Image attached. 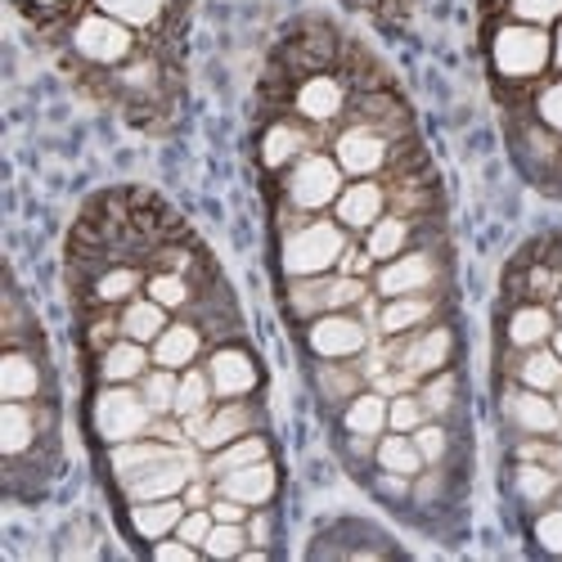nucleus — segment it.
I'll return each mask as SVG.
<instances>
[{
    "label": "nucleus",
    "mask_w": 562,
    "mask_h": 562,
    "mask_svg": "<svg viewBox=\"0 0 562 562\" xmlns=\"http://www.w3.org/2000/svg\"><path fill=\"white\" fill-rule=\"evenodd\" d=\"M491 64L504 81H531L553 64V41L536 23H504L491 41Z\"/></svg>",
    "instance_id": "obj_1"
},
{
    "label": "nucleus",
    "mask_w": 562,
    "mask_h": 562,
    "mask_svg": "<svg viewBox=\"0 0 562 562\" xmlns=\"http://www.w3.org/2000/svg\"><path fill=\"white\" fill-rule=\"evenodd\" d=\"M342 252H347L342 225H334V221H311V225L289 229L284 248H279V261H284V274H289V279H311V274H324L329 266H338Z\"/></svg>",
    "instance_id": "obj_2"
},
{
    "label": "nucleus",
    "mask_w": 562,
    "mask_h": 562,
    "mask_svg": "<svg viewBox=\"0 0 562 562\" xmlns=\"http://www.w3.org/2000/svg\"><path fill=\"white\" fill-rule=\"evenodd\" d=\"M90 424H95V437L117 446V441H135L145 437L149 424H154V409L149 401L131 392L126 383H109L100 396H95V409H90Z\"/></svg>",
    "instance_id": "obj_3"
},
{
    "label": "nucleus",
    "mask_w": 562,
    "mask_h": 562,
    "mask_svg": "<svg viewBox=\"0 0 562 562\" xmlns=\"http://www.w3.org/2000/svg\"><path fill=\"white\" fill-rule=\"evenodd\" d=\"M72 50L95 68H122L126 59H135V27L117 23L104 10H90L72 27Z\"/></svg>",
    "instance_id": "obj_4"
},
{
    "label": "nucleus",
    "mask_w": 562,
    "mask_h": 562,
    "mask_svg": "<svg viewBox=\"0 0 562 562\" xmlns=\"http://www.w3.org/2000/svg\"><path fill=\"white\" fill-rule=\"evenodd\" d=\"M342 176H347V171L338 167V158H329V154H302V158L293 162V171L284 176L289 207H297V212H319V207L338 203Z\"/></svg>",
    "instance_id": "obj_5"
},
{
    "label": "nucleus",
    "mask_w": 562,
    "mask_h": 562,
    "mask_svg": "<svg viewBox=\"0 0 562 562\" xmlns=\"http://www.w3.org/2000/svg\"><path fill=\"white\" fill-rule=\"evenodd\" d=\"M387 360L409 379H428V373H441L454 360V334L446 324H432L424 334H401V342L387 347Z\"/></svg>",
    "instance_id": "obj_6"
},
{
    "label": "nucleus",
    "mask_w": 562,
    "mask_h": 562,
    "mask_svg": "<svg viewBox=\"0 0 562 562\" xmlns=\"http://www.w3.org/2000/svg\"><path fill=\"white\" fill-rule=\"evenodd\" d=\"M306 347L315 360H351L369 347V334L364 324L347 311H324L306 324Z\"/></svg>",
    "instance_id": "obj_7"
},
{
    "label": "nucleus",
    "mask_w": 562,
    "mask_h": 562,
    "mask_svg": "<svg viewBox=\"0 0 562 562\" xmlns=\"http://www.w3.org/2000/svg\"><path fill=\"white\" fill-rule=\"evenodd\" d=\"M334 158H338V167L347 176L369 180V176H379L392 162V135H383L379 126H369V122H356V126H347L338 135Z\"/></svg>",
    "instance_id": "obj_8"
},
{
    "label": "nucleus",
    "mask_w": 562,
    "mask_h": 562,
    "mask_svg": "<svg viewBox=\"0 0 562 562\" xmlns=\"http://www.w3.org/2000/svg\"><path fill=\"white\" fill-rule=\"evenodd\" d=\"M207 379H212V392H216L221 401H244V396L257 392L261 369H257V360H252L248 347L221 342V347L207 356Z\"/></svg>",
    "instance_id": "obj_9"
},
{
    "label": "nucleus",
    "mask_w": 562,
    "mask_h": 562,
    "mask_svg": "<svg viewBox=\"0 0 562 562\" xmlns=\"http://www.w3.org/2000/svg\"><path fill=\"white\" fill-rule=\"evenodd\" d=\"M184 486H190V463L176 454L149 463V468H139V473H131L122 482V495L126 504H139V499H171V495H184Z\"/></svg>",
    "instance_id": "obj_10"
},
{
    "label": "nucleus",
    "mask_w": 562,
    "mask_h": 562,
    "mask_svg": "<svg viewBox=\"0 0 562 562\" xmlns=\"http://www.w3.org/2000/svg\"><path fill=\"white\" fill-rule=\"evenodd\" d=\"M347 109V86L329 72H311L302 86H297V95H293V113L324 126V122H334L338 113Z\"/></svg>",
    "instance_id": "obj_11"
},
{
    "label": "nucleus",
    "mask_w": 562,
    "mask_h": 562,
    "mask_svg": "<svg viewBox=\"0 0 562 562\" xmlns=\"http://www.w3.org/2000/svg\"><path fill=\"white\" fill-rule=\"evenodd\" d=\"M437 284V261L432 252H401L379 270V293L383 297H405V293H424Z\"/></svg>",
    "instance_id": "obj_12"
},
{
    "label": "nucleus",
    "mask_w": 562,
    "mask_h": 562,
    "mask_svg": "<svg viewBox=\"0 0 562 562\" xmlns=\"http://www.w3.org/2000/svg\"><path fill=\"white\" fill-rule=\"evenodd\" d=\"M504 414H508V424L518 432H527V437H553L558 424H562V414L553 409L549 392H531V387L508 392L504 396Z\"/></svg>",
    "instance_id": "obj_13"
},
{
    "label": "nucleus",
    "mask_w": 562,
    "mask_h": 562,
    "mask_svg": "<svg viewBox=\"0 0 562 562\" xmlns=\"http://www.w3.org/2000/svg\"><path fill=\"white\" fill-rule=\"evenodd\" d=\"M216 491L244 499L248 508H266L274 499V491H279V473H274L270 459H257V463H244V468H234V473L216 477Z\"/></svg>",
    "instance_id": "obj_14"
},
{
    "label": "nucleus",
    "mask_w": 562,
    "mask_h": 562,
    "mask_svg": "<svg viewBox=\"0 0 562 562\" xmlns=\"http://www.w3.org/2000/svg\"><path fill=\"white\" fill-rule=\"evenodd\" d=\"M334 212H338V225H347V229H369L379 216H387V194H383V184L356 180V184H347V190L338 194Z\"/></svg>",
    "instance_id": "obj_15"
},
{
    "label": "nucleus",
    "mask_w": 562,
    "mask_h": 562,
    "mask_svg": "<svg viewBox=\"0 0 562 562\" xmlns=\"http://www.w3.org/2000/svg\"><path fill=\"white\" fill-rule=\"evenodd\" d=\"M252 428H257V409L244 405V401H229V405H221V409L207 414V424H203V432H199V446L212 454V450H221V446H229V441L248 437Z\"/></svg>",
    "instance_id": "obj_16"
},
{
    "label": "nucleus",
    "mask_w": 562,
    "mask_h": 562,
    "mask_svg": "<svg viewBox=\"0 0 562 562\" xmlns=\"http://www.w3.org/2000/svg\"><path fill=\"white\" fill-rule=\"evenodd\" d=\"M184 499H139V504H131V531L145 540V544H154V540H162V536H171L176 527H180V518H184Z\"/></svg>",
    "instance_id": "obj_17"
},
{
    "label": "nucleus",
    "mask_w": 562,
    "mask_h": 562,
    "mask_svg": "<svg viewBox=\"0 0 562 562\" xmlns=\"http://www.w3.org/2000/svg\"><path fill=\"white\" fill-rule=\"evenodd\" d=\"M36 409H27L23 401H5V409H0V450L10 463H23L36 450Z\"/></svg>",
    "instance_id": "obj_18"
},
{
    "label": "nucleus",
    "mask_w": 562,
    "mask_h": 562,
    "mask_svg": "<svg viewBox=\"0 0 562 562\" xmlns=\"http://www.w3.org/2000/svg\"><path fill=\"white\" fill-rule=\"evenodd\" d=\"M432 315H437V302L424 293L387 297V306L379 311V329L387 338H401V334H414V329H424V324H432Z\"/></svg>",
    "instance_id": "obj_19"
},
{
    "label": "nucleus",
    "mask_w": 562,
    "mask_h": 562,
    "mask_svg": "<svg viewBox=\"0 0 562 562\" xmlns=\"http://www.w3.org/2000/svg\"><path fill=\"white\" fill-rule=\"evenodd\" d=\"M149 373V351L145 342H135V338H117L100 351V379L104 383H135V379H145Z\"/></svg>",
    "instance_id": "obj_20"
},
{
    "label": "nucleus",
    "mask_w": 562,
    "mask_h": 562,
    "mask_svg": "<svg viewBox=\"0 0 562 562\" xmlns=\"http://www.w3.org/2000/svg\"><path fill=\"white\" fill-rule=\"evenodd\" d=\"M203 351V329L199 324H167L162 338L154 342V364L162 369H190Z\"/></svg>",
    "instance_id": "obj_21"
},
{
    "label": "nucleus",
    "mask_w": 562,
    "mask_h": 562,
    "mask_svg": "<svg viewBox=\"0 0 562 562\" xmlns=\"http://www.w3.org/2000/svg\"><path fill=\"white\" fill-rule=\"evenodd\" d=\"M553 311L544 302H527L508 315V347H518V351H531V347H544L553 338Z\"/></svg>",
    "instance_id": "obj_22"
},
{
    "label": "nucleus",
    "mask_w": 562,
    "mask_h": 562,
    "mask_svg": "<svg viewBox=\"0 0 562 562\" xmlns=\"http://www.w3.org/2000/svg\"><path fill=\"white\" fill-rule=\"evenodd\" d=\"M558 486H562V473L549 463H536V459H518V473H513V495L531 508H544L558 499Z\"/></svg>",
    "instance_id": "obj_23"
},
{
    "label": "nucleus",
    "mask_w": 562,
    "mask_h": 562,
    "mask_svg": "<svg viewBox=\"0 0 562 562\" xmlns=\"http://www.w3.org/2000/svg\"><path fill=\"white\" fill-rule=\"evenodd\" d=\"M0 392H5V401H27L41 392V364L19 342H10L5 360H0Z\"/></svg>",
    "instance_id": "obj_24"
},
{
    "label": "nucleus",
    "mask_w": 562,
    "mask_h": 562,
    "mask_svg": "<svg viewBox=\"0 0 562 562\" xmlns=\"http://www.w3.org/2000/svg\"><path fill=\"white\" fill-rule=\"evenodd\" d=\"M342 432L356 437H383L387 432V396L383 392H360L342 405Z\"/></svg>",
    "instance_id": "obj_25"
},
{
    "label": "nucleus",
    "mask_w": 562,
    "mask_h": 562,
    "mask_svg": "<svg viewBox=\"0 0 562 562\" xmlns=\"http://www.w3.org/2000/svg\"><path fill=\"white\" fill-rule=\"evenodd\" d=\"M409 239H414V221L401 216V212H392V216H379V221L369 225L364 252H369L373 261H392V257H401V252L409 248Z\"/></svg>",
    "instance_id": "obj_26"
},
{
    "label": "nucleus",
    "mask_w": 562,
    "mask_h": 562,
    "mask_svg": "<svg viewBox=\"0 0 562 562\" xmlns=\"http://www.w3.org/2000/svg\"><path fill=\"white\" fill-rule=\"evenodd\" d=\"M315 387H319L324 405H347L351 396L364 392V373L351 369L347 360H319L315 364Z\"/></svg>",
    "instance_id": "obj_27"
},
{
    "label": "nucleus",
    "mask_w": 562,
    "mask_h": 562,
    "mask_svg": "<svg viewBox=\"0 0 562 562\" xmlns=\"http://www.w3.org/2000/svg\"><path fill=\"white\" fill-rule=\"evenodd\" d=\"M302 154H306V131H302L297 122H274V126L266 131V139H261V162H266L270 171L293 167Z\"/></svg>",
    "instance_id": "obj_28"
},
{
    "label": "nucleus",
    "mask_w": 562,
    "mask_h": 562,
    "mask_svg": "<svg viewBox=\"0 0 562 562\" xmlns=\"http://www.w3.org/2000/svg\"><path fill=\"white\" fill-rule=\"evenodd\" d=\"M167 454H176V446H167V441H117L113 450H109V468H113V477L117 482H126L131 473H139V468H149V463H158V459H167Z\"/></svg>",
    "instance_id": "obj_29"
},
{
    "label": "nucleus",
    "mask_w": 562,
    "mask_h": 562,
    "mask_svg": "<svg viewBox=\"0 0 562 562\" xmlns=\"http://www.w3.org/2000/svg\"><path fill=\"white\" fill-rule=\"evenodd\" d=\"M373 463L387 468V473H405V477H418V473L428 468V459L418 454V446H414V437H409V432H387V437H379Z\"/></svg>",
    "instance_id": "obj_30"
},
{
    "label": "nucleus",
    "mask_w": 562,
    "mask_h": 562,
    "mask_svg": "<svg viewBox=\"0 0 562 562\" xmlns=\"http://www.w3.org/2000/svg\"><path fill=\"white\" fill-rule=\"evenodd\" d=\"M162 329H167V306L162 302H154V297H145V302H126V311H122V334L126 338H135V342H158L162 338Z\"/></svg>",
    "instance_id": "obj_31"
},
{
    "label": "nucleus",
    "mask_w": 562,
    "mask_h": 562,
    "mask_svg": "<svg viewBox=\"0 0 562 562\" xmlns=\"http://www.w3.org/2000/svg\"><path fill=\"white\" fill-rule=\"evenodd\" d=\"M518 383L531 387V392H562V356L549 351V347H531V351L522 356Z\"/></svg>",
    "instance_id": "obj_32"
},
{
    "label": "nucleus",
    "mask_w": 562,
    "mask_h": 562,
    "mask_svg": "<svg viewBox=\"0 0 562 562\" xmlns=\"http://www.w3.org/2000/svg\"><path fill=\"white\" fill-rule=\"evenodd\" d=\"M257 459H270V441H266L261 432H248V437H239V441H229V446L212 450L207 473H212V477H225V473H234V468L257 463Z\"/></svg>",
    "instance_id": "obj_33"
},
{
    "label": "nucleus",
    "mask_w": 562,
    "mask_h": 562,
    "mask_svg": "<svg viewBox=\"0 0 562 562\" xmlns=\"http://www.w3.org/2000/svg\"><path fill=\"white\" fill-rule=\"evenodd\" d=\"M95 10L113 14L117 23L135 27V32H145V27H158L171 10V0H95Z\"/></svg>",
    "instance_id": "obj_34"
},
{
    "label": "nucleus",
    "mask_w": 562,
    "mask_h": 562,
    "mask_svg": "<svg viewBox=\"0 0 562 562\" xmlns=\"http://www.w3.org/2000/svg\"><path fill=\"white\" fill-rule=\"evenodd\" d=\"M418 401H424L428 418H441V424H450V418L459 414V373H450V369L428 373V383L418 387Z\"/></svg>",
    "instance_id": "obj_35"
},
{
    "label": "nucleus",
    "mask_w": 562,
    "mask_h": 562,
    "mask_svg": "<svg viewBox=\"0 0 562 562\" xmlns=\"http://www.w3.org/2000/svg\"><path fill=\"white\" fill-rule=\"evenodd\" d=\"M212 379H207V369L199 373V369H190L180 379V387H176V418H190V414H207V405H212Z\"/></svg>",
    "instance_id": "obj_36"
},
{
    "label": "nucleus",
    "mask_w": 562,
    "mask_h": 562,
    "mask_svg": "<svg viewBox=\"0 0 562 562\" xmlns=\"http://www.w3.org/2000/svg\"><path fill=\"white\" fill-rule=\"evenodd\" d=\"M135 289H139V270H135V266H109V270L95 279V306L126 302V297H135Z\"/></svg>",
    "instance_id": "obj_37"
},
{
    "label": "nucleus",
    "mask_w": 562,
    "mask_h": 562,
    "mask_svg": "<svg viewBox=\"0 0 562 562\" xmlns=\"http://www.w3.org/2000/svg\"><path fill=\"white\" fill-rule=\"evenodd\" d=\"M176 387H180V379H176L171 369H162V364L139 379V396L149 401L154 414H176Z\"/></svg>",
    "instance_id": "obj_38"
},
{
    "label": "nucleus",
    "mask_w": 562,
    "mask_h": 562,
    "mask_svg": "<svg viewBox=\"0 0 562 562\" xmlns=\"http://www.w3.org/2000/svg\"><path fill=\"white\" fill-rule=\"evenodd\" d=\"M409 437H414L418 454L428 459V468L450 459V446H454V437H450V424H441V418H428V424H418Z\"/></svg>",
    "instance_id": "obj_39"
},
{
    "label": "nucleus",
    "mask_w": 562,
    "mask_h": 562,
    "mask_svg": "<svg viewBox=\"0 0 562 562\" xmlns=\"http://www.w3.org/2000/svg\"><path fill=\"white\" fill-rule=\"evenodd\" d=\"M248 544L252 540H248V527L244 522H216L212 536H207V544H203V558H244Z\"/></svg>",
    "instance_id": "obj_40"
},
{
    "label": "nucleus",
    "mask_w": 562,
    "mask_h": 562,
    "mask_svg": "<svg viewBox=\"0 0 562 562\" xmlns=\"http://www.w3.org/2000/svg\"><path fill=\"white\" fill-rule=\"evenodd\" d=\"M149 297L162 302L167 311H180V306L194 302V289H190V279H184L180 270H162V274L149 279Z\"/></svg>",
    "instance_id": "obj_41"
},
{
    "label": "nucleus",
    "mask_w": 562,
    "mask_h": 562,
    "mask_svg": "<svg viewBox=\"0 0 562 562\" xmlns=\"http://www.w3.org/2000/svg\"><path fill=\"white\" fill-rule=\"evenodd\" d=\"M418 424H428V409L418 401V392H401L387 401V432H414Z\"/></svg>",
    "instance_id": "obj_42"
},
{
    "label": "nucleus",
    "mask_w": 562,
    "mask_h": 562,
    "mask_svg": "<svg viewBox=\"0 0 562 562\" xmlns=\"http://www.w3.org/2000/svg\"><path fill=\"white\" fill-rule=\"evenodd\" d=\"M531 536H536V549H540V553L562 558V504H553V508H540V513H536Z\"/></svg>",
    "instance_id": "obj_43"
},
{
    "label": "nucleus",
    "mask_w": 562,
    "mask_h": 562,
    "mask_svg": "<svg viewBox=\"0 0 562 562\" xmlns=\"http://www.w3.org/2000/svg\"><path fill=\"white\" fill-rule=\"evenodd\" d=\"M531 113L553 131V135H562V77L558 81H549V86H540L536 90V100H531Z\"/></svg>",
    "instance_id": "obj_44"
},
{
    "label": "nucleus",
    "mask_w": 562,
    "mask_h": 562,
    "mask_svg": "<svg viewBox=\"0 0 562 562\" xmlns=\"http://www.w3.org/2000/svg\"><path fill=\"white\" fill-rule=\"evenodd\" d=\"M508 14L518 19V23H536V27L562 23V0H513Z\"/></svg>",
    "instance_id": "obj_45"
},
{
    "label": "nucleus",
    "mask_w": 562,
    "mask_h": 562,
    "mask_svg": "<svg viewBox=\"0 0 562 562\" xmlns=\"http://www.w3.org/2000/svg\"><path fill=\"white\" fill-rule=\"evenodd\" d=\"M212 527H216L212 508H184V518H180L176 536H180V540H190L194 549H203V544H207V536H212Z\"/></svg>",
    "instance_id": "obj_46"
},
{
    "label": "nucleus",
    "mask_w": 562,
    "mask_h": 562,
    "mask_svg": "<svg viewBox=\"0 0 562 562\" xmlns=\"http://www.w3.org/2000/svg\"><path fill=\"white\" fill-rule=\"evenodd\" d=\"M527 293H531L536 302L558 297V293H562V266H531V274H527Z\"/></svg>",
    "instance_id": "obj_47"
},
{
    "label": "nucleus",
    "mask_w": 562,
    "mask_h": 562,
    "mask_svg": "<svg viewBox=\"0 0 562 562\" xmlns=\"http://www.w3.org/2000/svg\"><path fill=\"white\" fill-rule=\"evenodd\" d=\"M373 491H379L383 499H392V504H405V499H414V477L379 468V477H373Z\"/></svg>",
    "instance_id": "obj_48"
},
{
    "label": "nucleus",
    "mask_w": 562,
    "mask_h": 562,
    "mask_svg": "<svg viewBox=\"0 0 562 562\" xmlns=\"http://www.w3.org/2000/svg\"><path fill=\"white\" fill-rule=\"evenodd\" d=\"M149 553H154V558H162V562H194V558H199L203 549H194L190 540H180V536L171 531V536L154 540V544H149Z\"/></svg>",
    "instance_id": "obj_49"
},
{
    "label": "nucleus",
    "mask_w": 562,
    "mask_h": 562,
    "mask_svg": "<svg viewBox=\"0 0 562 562\" xmlns=\"http://www.w3.org/2000/svg\"><path fill=\"white\" fill-rule=\"evenodd\" d=\"M207 508H212V518H216V522H248V504H244V499H234V495H221V491H216Z\"/></svg>",
    "instance_id": "obj_50"
},
{
    "label": "nucleus",
    "mask_w": 562,
    "mask_h": 562,
    "mask_svg": "<svg viewBox=\"0 0 562 562\" xmlns=\"http://www.w3.org/2000/svg\"><path fill=\"white\" fill-rule=\"evenodd\" d=\"M244 527H248V540L257 549H270V536H274V518H270V513H257V518H248Z\"/></svg>",
    "instance_id": "obj_51"
},
{
    "label": "nucleus",
    "mask_w": 562,
    "mask_h": 562,
    "mask_svg": "<svg viewBox=\"0 0 562 562\" xmlns=\"http://www.w3.org/2000/svg\"><path fill=\"white\" fill-rule=\"evenodd\" d=\"M184 504H190V508H207L212 504V495H207V486H184Z\"/></svg>",
    "instance_id": "obj_52"
},
{
    "label": "nucleus",
    "mask_w": 562,
    "mask_h": 562,
    "mask_svg": "<svg viewBox=\"0 0 562 562\" xmlns=\"http://www.w3.org/2000/svg\"><path fill=\"white\" fill-rule=\"evenodd\" d=\"M553 64L562 68V23H558V36H553Z\"/></svg>",
    "instance_id": "obj_53"
},
{
    "label": "nucleus",
    "mask_w": 562,
    "mask_h": 562,
    "mask_svg": "<svg viewBox=\"0 0 562 562\" xmlns=\"http://www.w3.org/2000/svg\"><path fill=\"white\" fill-rule=\"evenodd\" d=\"M27 5H36V10H50V5H64V0H27Z\"/></svg>",
    "instance_id": "obj_54"
},
{
    "label": "nucleus",
    "mask_w": 562,
    "mask_h": 562,
    "mask_svg": "<svg viewBox=\"0 0 562 562\" xmlns=\"http://www.w3.org/2000/svg\"><path fill=\"white\" fill-rule=\"evenodd\" d=\"M553 351L562 356V329H553Z\"/></svg>",
    "instance_id": "obj_55"
},
{
    "label": "nucleus",
    "mask_w": 562,
    "mask_h": 562,
    "mask_svg": "<svg viewBox=\"0 0 562 562\" xmlns=\"http://www.w3.org/2000/svg\"><path fill=\"white\" fill-rule=\"evenodd\" d=\"M558 315H562V293H558Z\"/></svg>",
    "instance_id": "obj_56"
},
{
    "label": "nucleus",
    "mask_w": 562,
    "mask_h": 562,
    "mask_svg": "<svg viewBox=\"0 0 562 562\" xmlns=\"http://www.w3.org/2000/svg\"><path fill=\"white\" fill-rule=\"evenodd\" d=\"M558 504H562V486H558Z\"/></svg>",
    "instance_id": "obj_57"
}]
</instances>
